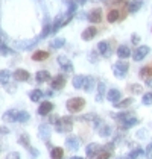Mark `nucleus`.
I'll list each match as a JSON object with an SVG mask.
<instances>
[{
	"label": "nucleus",
	"instance_id": "nucleus-1",
	"mask_svg": "<svg viewBox=\"0 0 152 159\" xmlns=\"http://www.w3.org/2000/svg\"><path fill=\"white\" fill-rule=\"evenodd\" d=\"M65 106H67V111H69L70 114H78V112H81V111L84 109V106H85V100H84L82 97L69 98L67 103H65Z\"/></svg>",
	"mask_w": 152,
	"mask_h": 159
},
{
	"label": "nucleus",
	"instance_id": "nucleus-2",
	"mask_svg": "<svg viewBox=\"0 0 152 159\" xmlns=\"http://www.w3.org/2000/svg\"><path fill=\"white\" fill-rule=\"evenodd\" d=\"M128 70H129V64L126 61H117L116 64L113 65V73L116 77H119V79H123L125 76H126Z\"/></svg>",
	"mask_w": 152,
	"mask_h": 159
},
{
	"label": "nucleus",
	"instance_id": "nucleus-3",
	"mask_svg": "<svg viewBox=\"0 0 152 159\" xmlns=\"http://www.w3.org/2000/svg\"><path fill=\"white\" fill-rule=\"evenodd\" d=\"M116 118L119 120V124H120L122 129H129V127H132V126H135L139 123V118H135L132 115H126V114H120Z\"/></svg>",
	"mask_w": 152,
	"mask_h": 159
},
{
	"label": "nucleus",
	"instance_id": "nucleus-4",
	"mask_svg": "<svg viewBox=\"0 0 152 159\" xmlns=\"http://www.w3.org/2000/svg\"><path fill=\"white\" fill-rule=\"evenodd\" d=\"M126 17V12L123 9H119V8H111L108 12H107V20L108 23H117L120 20H123Z\"/></svg>",
	"mask_w": 152,
	"mask_h": 159
},
{
	"label": "nucleus",
	"instance_id": "nucleus-5",
	"mask_svg": "<svg viewBox=\"0 0 152 159\" xmlns=\"http://www.w3.org/2000/svg\"><path fill=\"white\" fill-rule=\"evenodd\" d=\"M56 130L58 132H72L73 130V118L72 117H61L59 121L56 124Z\"/></svg>",
	"mask_w": 152,
	"mask_h": 159
},
{
	"label": "nucleus",
	"instance_id": "nucleus-6",
	"mask_svg": "<svg viewBox=\"0 0 152 159\" xmlns=\"http://www.w3.org/2000/svg\"><path fill=\"white\" fill-rule=\"evenodd\" d=\"M87 17H88V21L94 23V25H97V23H101V21H102L103 14H102L101 8H93V9L88 12V15H87Z\"/></svg>",
	"mask_w": 152,
	"mask_h": 159
},
{
	"label": "nucleus",
	"instance_id": "nucleus-7",
	"mask_svg": "<svg viewBox=\"0 0 152 159\" xmlns=\"http://www.w3.org/2000/svg\"><path fill=\"white\" fill-rule=\"evenodd\" d=\"M64 86H65V77H64L63 74H56V76L52 77V80H50L52 89H63Z\"/></svg>",
	"mask_w": 152,
	"mask_h": 159
},
{
	"label": "nucleus",
	"instance_id": "nucleus-8",
	"mask_svg": "<svg viewBox=\"0 0 152 159\" xmlns=\"http://www.w3.org/2000/svg\"><path fill=\"white\" fill-rule=\"evenodd\" d=\"M101 152H102V147H101V144H97V143H91V144H88L87 148H85V153H87V156H88L90 159L91 158L96 159V156H97Z\"/></svg>",
	"mask_w": 152,
	"mask_h": 159
},
{
	"label": "nucleus",
	"instance_id": "nucleus-9",
	"mask_svg": "<svg viewBox=\"0 0 152 159\" xmlns=\"http://www.w3.org/2000/svg\"><path fill=\"white\" fill-rule=\"evenodd\" d=\"M151 52V49L148 47V46H139L137 49L134 50V53H132V58H134V61H141L148 53Z\"/></svg>",
	"mask_w": 152,
	"mask_h": 159
},
{
	"label": "nucleus",
	"instance_id": "nucleus-10",
	"mask_svg": "<svg viewBox=\"0 0 152 159\" xmlns=\"http://www.w3.org/2000/svg\"><path fill=\"white\" fill-rule=\"evenodd\" d=\"M12 76L17 82H27V80L31 79V73H29L27 70H23V68H17V70L14 71Z\"/></svg>",
	"mask_w": 152,
	"mask_h": 159
},
{
	"label": "nucleus",
	"instance_id": "nucleus-11",
	"mask_svg": "<svg viewBox=\"0 0 152 159\" xmlns=\"http://www.w3.org/2000/svg\"><path fill=\"white\" fill-rule=\"evenodd\" d=\"M97 35V27H94V26H90V27H87L84 32H82V35H81V38L84 39V41H91L93 38Z\"/></svg>",
	"mask_w": 152,
	"mask_h": 159
},
{
	"label": "nucleus",
	"instance_id": "nucleus-12",
	"mask_svg": "<svg viewBox=\"0 0 152 159\" xmlns=\"http://www.w3.org/2000/svg\"><path fill=\"white\" fill-rule=\"evenodd\" d=\"M2 118H3L5 121H8V123H15L17 120H18V111H15V109L6 111V112L2 115Z\"/></svg>",
	"mask_w": 152,
	"mask_h": 159
},
{
	"label": "nucleus",
	"instance_id": "nucleus-13",
	"mask_svg": "<svg viewBox=\"0 0 152 159\" xmlns=\"http://www.w3.org/2000/svg\"><path fill=\"white\" fill-rule=\"evenodd\" d=\"M120 97H122V94H120V91H119V89H116V88L110 89V91L107 93V98H108L111 103H114V105L120 102Z\"/></svg>",
	"mask_w": 152,
	"mask_h": 159
},
{
	"label": "nucleus",
	"instance_id": "nucleus-14",
	"mask_svg": "<svg viewBox=\"0 0 152 159\" xmlns=\"http://www.w3.org/2000/svg\"><path fill=\"white\" fill-rule=\"evenodd\" d=\"M58 64L63 67L65 71H69V73H70V71H73V64L70 62L69 58H65V56H63V55H61V56H58Z\"/></svg>",
	"mask_w": 152,
	"mask_h": 159
},
{
	"label": "nucleus",
	"instance_id": "nucleus-15",
	"mask_svg": "<svg viewBox=\"0 0 152 159\" xmlns=\"http://www.w3.org/2000/svg\"><path fill=\"white\" fill-rule=\"evenodd\" d=\"M97 52L102 56H108L111 53V47H110V41H101L97 44Z\"/></svg>",
	"mask_w": 152,
	"mask_h": 159
},
{
	"label": "nucleus",
	"instance_id": "nucleus-16",
	"mask_svg": "<svg viewBox=\"0 0 152 159\" xmlns=\"http://www.w3.org/2000/svg\"><path fill=\"white\" fill-rule=\"evenodd\" d=\"M117 56L122 59V61H126V58L131 56V49L128 47V46H119V49H117Z\"/></svg>",
	"mask_w": 152,
	"mask_h": 159
},
{
	"label": "nucleus",
	"instance_id": "nucleus-17",
	"mask_svg": "<svg viewBox=\"0 0 152 159\" xmlns=\"http://www.w3.org/2000/svg\"><path fill=\"white\" fill-rule=\"evenodd\" d=\"M65 146H67V148H70V150H73V152H75V150H78V148H79V146H81V144H79V139H78L76 136L70 135V136L65 139Z\"/></svg>",
	"mask_w": 152,
	"mask_h": 159
},
{
	"label": "nucleus",
	"instance_id": "nucleus-18",
	"mask_svg": "<svg viewBox=\"0 0 152 159\" xmlns=\"http://www.w3.org/2000/svg\"><path fill=\"white\" fill-rule=\"evenodd\" d=\"M97 134L101 135V136H110L111 135V127L107 124V123H103V121H99L97 123Z\"/></svg>",
	"mask_w": 152,
	"mask_h": 159
},
{
	"label": "nucleus",
	"instance_id": "nucleus-19",
	"mask_svg": "<svg viewBox=\"0 0 152 159\" xmlns=\"http://www.w3.org/2000/svg\"><path fill=\"white\" fill-rule=\"evenodd\" d=\"M47 58H50V53L49 52H46V50H37L34 55H32V59L34 61H40V62H43V61H46Z\"/></svg>",
	"mask_w": 152,
	"mask_h": 159
},
{
	"label": "nucleus",
	"instance_id": "nucleus-20",
	"mask_svg": "<svg viewBox=\"0 0 152 159\" xmlns=\"http://www.w3.org/2000/svg\"><path fill=\"white\" fill-rule=\"evenodd\" d=\"M35 80H37L38 84L49 82V80H50V73L46 71V70H40V71H37V74H35Z\"/></svg>",
	"mask_w": 152,
	"mask_h": 159
},
{
	"label": "nucleus",
	"instance_id": "nucleus-21",
	"mask_svg": "<svg viewBox=\"0 0 152 159\" xmlns=\"http://www.w3.org/2000/svg\"><path fill=\"white\" fill-rule=\"evenodd\" d=\"M52 109H53V105H52L50 102H43L40 105V108H38V114L40 115H47V114L52 112Z\"/></svg>",
	"mask_w": 152,
	"mask_h": 159
},
{
	"label": "nucleus",
	"instance_id": "nucleus-22",
	"mask_svg": "<svg viewBox=\"0 0 152 159\" xmlns=\"http://www.w3.org/2000/svg\"><path fill=\"white\" fill-rule=\"evenodd\" d=\"M85 82H87V76H84V74H78V76H75V77H73V86H75V88H78V89L84 88Z\"/></svg>",
	"mask_w": 152,
	"mask_h": 159
},
{
	"label": "nucleus",
	"instance_id": "nucleus-23",
	"mask_svg": "<svg viewBox=\"0 0 152 159\" xmlns=\"http://www.w3.org/2000/svg\"><path fill=\"white\" fill-rule=\"evenodd\" d=\"M141 6H143V2L141 0H131L129 3H126V8L129 12H137Z\"/></svg>",
	"mask_w": 152,
	"mask_h": 159
},
{
	"label": "nucleus",
	"instance_id": "nucleus-24",
	"mask_svg": "<svg viewBox=\"0 0 152 159\" xmlns=\"http://www.w3.org/2000/svg\"><path fill=\"white\" fill-rule=\"evenodd\" d=\"M140 77H141V79H148V80L152 79V64L143 67V68L140 70Z\"/></svg>",
	"mask_w": 152,
	"mask_h": 159
},
{
	"label": "nucleus",
	"instance_id": "nucleus-25",
	"mask_svg": "<svg viewBox=\"0 0 152 159\" xmlns=\"http://www.w3.org/2000/svg\"><path fill=\"white\" fill-rule=\"evenodd\" d=\"M132 102H134V98L128 97V98H125V100H120L119 103H116L114 108H117V109H125V108H128L129 105H132Z\"/></svg>",
	"mask_w": 152,
	"mask_h": 159
},
{
	"label": "nucleus",
	"instance_id": "nucleus-26",
	"mask_svg": "<svg viewBox=\"0 0 152 159\" xmlns=\"http://www.w3.org/2000/svg\"><path fill=\"white\" fill-rule=\"evenodd\" d=\"M43 96H46V94H44L41 89H34V91H31L29 98H31L32 102H35V103H37V102H40V100H41V97H43Z\"/></svg>",
	"mask_w": 152,
	"mask_h": 159
},
{
	"label": "nucleus",
	"instance_id": "nucleus-27",
	"mask_svg": "<svg viewBox=\"0 0 152 159\" xmlns=\"http://www.w3.org/2000/svg\"><path fill=\"white\" fill-rule=\"evenodd\" d=\"M64 156V150L61 147H53L50 152V158L52 159H63Z\"/></svg>",
	"mask_w": 152,
	"mask_h": 159
},
{
	"label": "nucleus",
	"instance_id": "nucleus-28",
	"mask_svg": "<svg viewBox=\"0 0 152 159\" xmlns=\"http://www.w3.org/2000/svg\"><path fill=\"white\" fill-rule=\"evenodd\" d=\"M9 77H11V73L8 70H0V84H8L9 82Z\"/></svg>",
	"mask_w": 152,
	"mask_h": 159
},
{
	"label": "nucleus",
	"instance_id": "nucleus-29",
	"mask_svg": "<svg viewBox=\"0 0 152 159\" xmlns=\"http://www.w3.org/2000/svg\"><path fill=\"white\" fill-rule=\"evenodd\" d=\"M103 94H105V84H103V82H99V84H97V96H96V100H97V102H102Z\"/></svg>",
	"mask_w": 152,
	"mask_h": 159
},
{
	"label": "nucleus",
	"instance_id": "nucleus-30",
	"mask_svg": "<svg viewBox=\"0 0 152 159\" xmlns=\"http://www.w3.org/2000/svg\"><path fill=\"white\" fill-rule=\"evenodd\" d=\"M64 44H65V39H64V38H55L50 43V46L53 49H59V47H63Z\"/></svg>",
	"mask_w": 152,
	"mask_h": 159
},
{
	"label": "nucleus",
	"instance_id": "nucleus-31",
	"mask_svg": "<svg viewBox=\"0 0 152 159\" xmlns=\"http://www.w3.org/2000/svg\"><path fill=\"white\" fill-rule=\"evenodd\" d=\"M29 118H31V115L26 111H18V120H17L18 123H26Z\"/></svg>",
	"mask_w": 152,
	"mask_h": 159
},
{
	"label": "nucleus",
	"instance_id": "nucleus-32",
	"mask_svg": "<svg viewBox=\"0 0 152 159\" xmlns=\"http://www.w3.org/2000/svg\"><path fill=\"white\" fill-rule=\"evenodd\" d=\"M18 143H20L23 147H26V148H29V147H31V144H29V136H27L26 134H23L20 138H18Z\"/></svg>",
	"mask_w": 152,
	"mask_h": 159
},
{
	"label": "nucleus",
	"instance_id": "nucleus-33",
	"mask_svg": "<svg viewBox=\"0 0 152 159\" xmlns=\"http://www.w3.org/2000/svg\"><path fill=\"white\" fill-rule=\"evenodd\" d=\"M93 86H94V79H93L91 76H87V82H85V85H84V89H85V91H91Z\"/></svg>",
	"mask_w": 152,
	"mask_h": 159
},
{
	"label": "nucleus",
	"instance_id": "nucleus-34",
	"mask_svg": "<svg viewBox=\"0 0 152 159\" xmlns=\"http://www.w3.org/2000/svg\"><path fill=\"white\" fill-rule=\"evenodd\" d=\"M128 89H129L132 94H141V91H143L141 85H137V84H134V85H129V86H128Z\"/></svg>",
	"mask_w": 152,
	"mask_h": 159
},
{
	"label": "nucleus",
	"instance_id": "nucleus-35",
	"mask_svg": "<svg viewBox=\"0 0 152 159\" xmlns=\"http://www.w3.org/2000/svg\"><path fill=\"white\" fill-rule=\"evenodd\" d=\"M141 103H143V105H151L152 103V91L151 93L143 94V97H141Z\"/></svg>",
	"mask_w": 152,
	"mask_h": 159
},
{
	"label": "nucleus",
	"instance_id": "nucleus-36",
	"mask_svg": "<svg viewBox=\"0 0 152 159\" xmlns=\"http://www.w3.org/2000/svg\"><path fill=\"white\" fill-rule=\"evenodd\" d=\"M111 158V152L110 150H102L101 153L96 156V159H110Z\"/></svg>",
	"mask_w": 152,
	"mask_h": 159
},
{
	"label": "nucleus",
	"instance_id": "nucleus-37",
	"mask_svg": "<svg viewBox=\"0 0 152 159\" xmlns=\"http://www.w3.org/2000/svg\"><path fill=\"white\" fill-rule=\"evenodd\" d=\"M143 152H141V148H137V150H132L131 153H129V159H135L137 156H140Z\"/></svg>",
	"mask_w": 152,
	"mask_h": 159
},
{
	"label": "nucleus",
	"instance_id": "nucleus-38",
	"mask_svg": "<svg viewBox=\"0 0 152 159\" xmlns=\"http://www.w3.org/2000/svg\"><path fill=\"white\" fill-rule=\"evenodd\" d=\"M47 135H49L47 126H41V127H40V136H43V138H47Z\"/></svg>",
	"mask_w": 152,
	"mask_h": 159
},
{
	"label": "nucleus",
	"instance_id": "nucleus-39",
	"mask_svg": "<svg viewBox=\"0 0 152 159\" xmlns=\"http://www.w3.org/2000/svg\"><path fill=\"white\" fill-rule=\"evenodd\" d=\"M6 159H20V153H17V152H12V153H9Z\"/></svg>",
	"mask_w": 152,
	"mask_h": 159
},
{
	"label": "nucleus",
	"instance_id": "nucleus-40",
	"mask_svg": "<svg viewBox=\"0 0 152 159\" xmlns=\"http://www.w3.org/2000/svg\"><path fill=\"white\" fill-rule=\"evenodd\" d=\"M146 156H148V159H152V144H149L148 150H146Z\"/></svg>",
	"mask_w": 152,
	"mask_h": 159
},
{
	"label": "nucleus",
	"instance_id": "nucleus-41",
	"mask_svg": "<svg viewBox=\"0 0 152 159\" xmlns=\"http://www.w3.org/2000/svg\"><path fill=\"white\" fill-rule=\"evenodd\" d=\"M90 61H91V62H97V58H96V52H91V53H90Z\"/></svg>",
	"mask_w": 152,
	"mask_h": 159
},
{
	"label": "nucleus",
	"instance_id": "nucleus-42",
	"mask_svg": "<svg viewBox=\"0 0 152 159\" xmlns=\"http://www.w3.org/2000/svg\"><path fill=\"white\" fill-rule=\"evenodd\" d=\"M139 41H140V38L137 37V35H132V43H134V44H137Z\"/></svg>",
	"mask_w": 152,
	"mask_h": 159
},
{
	"label": "nucleus",
	"instance_id": "nucleus-43",
	"mask_svg": "<svg viewBox=\"0 0 152 159\" xmlns=\"http://www.w3.org/2000/svg\"><path fill=\"white\" fill-rule=\"evenodd\" d=\"M31 152H32V158L35 159V158H37V155H38V152L35 150V148H31Z\"/></svg>",
	"mask_w": 152,
	"mask_h": 159
},
{
	"label": "nucleus",
	"instance_id": "nucleus-44",
	"mask_svg": "<svg viewBox=\"0 0 152 159\" xmlns=\"http://www.w3.org/2000/svg\"><path fill=\"white\" fill-rule=\"evenodd\" d=\"M2 134H8V129H6V127H3V126L0 127V135Z\"/></svg>",
	"mask_w": 152,
	"mask_h": 159
},
{
	"label": "nucleus",
	"instance_id": "nucleus-45",
	"mask_svg": "<svg viewBox=\"0 0 152 159\" xmlns=\"http://www.w3.org/2000/svg\"><path fill=\"white\" fill-rule=\"evenodd\" d=\"M111 2H116V3H126V0H111Z\"/></svg>",
	"mask_w": 152,
	"mask_h": 159
},
{
	"label": "nucleus",
	"instance_id": "nucleus-46",
	"mask_svg": "<svg viewBox=\"0 0 152 159\" xmlns=\"http://www.w3.org/2000/svg\"><path fill=\"white\" fill-rule=\"evenodd\" d=\"M70 159H82V158H81V156H72Z\"/></svg>",
	"mask_w": 152,
	"mask_h": 159
}]
</instances>
